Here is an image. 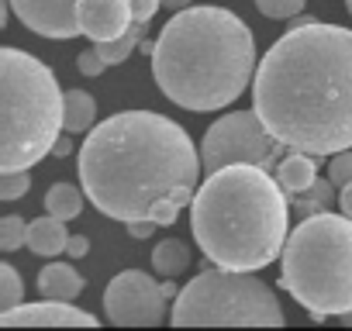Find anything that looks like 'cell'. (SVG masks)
Instances as JSON below:
<instances>
[{
  "mask_svg": "<svg viewBox=\"0 0 352 331\" xmlns=\"http://www.w3.org/2000/svg\"><path fill=\"white\" fill-rule=\"evenodd\" d=\"M252 107L287 148H352V32L318 18L290 21L256 69Z\"/></svg>",
  "mask_w": 352,
  "mask_h": 331,
  "instance_id": "cell-1",
  "label": "cell"
},
{
  "mask_svg": "<svg viewBox=\"0 0 352 331\" xmlns=\"http://www.w3.org/2000/svg\"><path fill=\"white\" fill-rule=\"evenodd\" d=\"M80 183L87 201L114 221H145L155 204L187 207L201 187V152L190 135L155 111H121L83 138Z\"/></svg>",
  "mask_w": 352,
  "mask_h": 331,
  "instance_id": "cell-2",
  "label": "cell"
},
{
  "mask_svg": "<svg viewBox=\"0 0 352 331\" xmlns=\"http://www.w3.org/2000/svg\"><path fill=\"white\" fill-rule=\"evenodd\" d=\"M155 87L184 111H221L256 80V38L225 8L176 11L152 49Z\"/></svg>",
  "mask_w": 352,
  "mask_h": 331,
  "instance_id": "cell-3",
  "label": "cell"
},
{
  "mask_svg": "<svg viewBox=\"0 0 352 331\" xmlns=\"http://www.w3.org/2000/svg\"><path fill=\"white\" fill-rule=\"evenodd\" d=\"M290 194L263 166L235 162L208 173L190 201V231L204 259L225 269H266L290 238Z\"/></svg>",
  "mask_w": 352,
  "mask_h": 331,
  "instance_id": "cell-4",
  "label": "cell"
},
{
  "mask_svg": "<svg viewBox=\"0 0 352 331\" xmlns=\"http://www.w3.org/2000/svg\"><path fill=\"white\" fill-rule=\"evenodd\" d=\"M66 131V93L56 73L8 45L0 49V170H32Z\"/></svg>",
  "mask_w": 352,
  "mask_h": 331,
  "instance_id": "cell-5",
  "label": "cell"
},
{
  "mask_svg": "<svg viewBox=\"0 0 352 331\" xmlns=\"http://www.w3.org/2000/svg\"><path fill=\"white\" fill-rule=\"evenodd\" d=\"M280 286L311 321L352 310V218L331 211L304 218L283 245Z\"/></svg>",
  "mask_w": 352,
  "mask_h": 331,
  "instance_id": "cell-6",
  "label": "cell"
},
{
  "mask_svg": "<svg viewBox=\"0 0 352 331\" xmlns=\"http://www.w3.org/2000/svg\"><path fill=\"white\" fill-rule=\"evenodd\" d=\"M169 324H263L280 328L287 324V314L273 293L270 283H263L252 273L225 269V266H204L173 300Z\"/></svg>",
  "mask_w": 352,
  "mask_h": 331,
  "instance_id": "cell-7",
  "label": "cell"
},
{
  "mask_svg": "<svg viewBox=\"0 0 352 331\" xmlns=\"http://www.w3.org/2000/svg\"><path fill=\"white\" fill-rule=\"evenodd\" d=\"M283 141L263 124V117L252 111H232L221 114L201 141V162L204 170L214 173L221 166H235V162H249V166H263V170H276L283 159Z\"/></svg>",
  "mask_w": 352,
  "mask_h": 331,
  "instance_id": "cell-8",
  "label": "cell"
},
{
  "mask_svg": "<svg viewBox=\"0 0 352 331\" xmlns=\"http://www.w3.org/2000/svg\"><path fill=\"white\" fill-rule=\"evenodd\" d=\"M176 297L180 290H176L173 276H162V283H155V276L142 269H124L104 290V314L111 317V324L152 328L166 321V307Z\"/></svg>",
  "mask_w": 352,
  "mask_h": 331,
  "instance_id": "cell-9",
  "label": "cell"
},
{
  "mask_svg": "<svg viewBox=\"0 0 352 331\" xmlns=\"http://www.w3.org/2000/svg\"><path fill=\"white\" fill-rule=\"evenodd\" d=\"M80 0H11V11L25 28H32L42 38H76L83 32L80 14H76Z\"/></svg>",
  "mask_w": 352,
  "mask_h": 331,
  "instance_id": "cell-10",
  "label": "cell"
},
{
  "mask_svg": "<svg viewBox=\"0 0 352 331\" xmlns=\"http://www.w3.org/2000/svg\"><path fill=\"white\" fill-rule=\"evenodd\" d=\"M4 328H18V324H80V328H97V314L73 307V300H38V304H18L14 310L0 314Z\"/></svg>",
  "mask_w": 352,
  "mask_h": 331,
  "instance_id": "cell-11",
  "label": "cell"
},
{
  "mask_svg": "<svg viewBox=\"0 0 352 331\" xmlns=\"http://www.w3.org/2000/svg\"><path fill=\"white\" fill-rule=\"evenodd\" d=\"M76 14H80L83 35L94 38V42L121 38L131 28V21H135L131 0H80Z\"/></svg>",
  "mask_w": 352,
  "mask_h": 331,
  "instance_id": "cell-12",
  "label": "cell"
},
{
  "mask_svg": "<svg viewBox=\"0 0 352 331\" xmlns=\"http://www.w3.org/2000/svg\"><path fill=\"white\" fill-rule=\"evenodd\" d=\"M69 245V231H66V221L56 218V214H45L38 221L28 225V249L35 255H45V259H56L59 252H66Z\"/></svg>",
  "mask_w": 352,
  "mask_h": 331,
  "instance_id": "cell-13",
  "label": "cell"
},
{
  "mask_svg": "<svg viewBox=\"0 0 352 331\" xmlns=\"http://www.w3.org/2000/svg\"><path fill=\"white\" fill-rule=\"evenodd\" d=\"M83 276L69 266V262H49L38 273V293L52 297V300H76L83 293Z\"/></svg>",
  "mask_w": 352,
  "mask_h": 331,
  "instance_id": "cell-14",
  "label": "cell"
},
{
  "mask_svg": "<svg viewBox=\"0 0 352 331\" xmlns=\"http://www.w3.org/2000/svg\"><path fill=\"white\" fill-rule=\"evenodd\" d=\"M276 180L283 183V190H287L290 197L304 194V190L318 180V166H314L311 152L294 148L290 155H283V159H280V166H276Z\"/></svg>",
  "mask_w": 352,
  "mask_h": 331,
  "instance_id": "cell-15",
  "label": "cell"
},
{
  "mask_svg": "<svg viewBox=\"0 0 352 331\" xmlns=\"http://www.w3.org/2000/svg\"><path fill=\"white\" fill-rule=\"evenodd\" d=\"M145 32H148V21H131V28L121 35V38H111V42H94V49L104 56V62L107 66H118V62H124L135 49H142V42H145Z\"/></svg>",
  "mask_w": 352,
  "mask_h": 331,
  "instance_id": "cell-16",
  "label": "cell"
},
{
  "mask_svg": "<svg viewBox=\"0 0 352 331\" xmlns=\"http://www.w3.org/2000/svg\"><path fill=\"white\" fill-rule=\"evenodd\" d=\"M190 266V249H187V242H180V238H166V242H159L155 249H152V269L159 273V276H180L184 269Z\"/></svg>",
  "mask_w": 352,
  "mask_h": 331,
  "instance_id": "cell-17",
  "label": "cell"
},
{
  "mask_svg": "<svg viewBox=\"0 0 352 331\" xmlns=\"http://www.w3.org/2000/svg\"><path fill=\"white\" fill-rule=\"evenodd\" d=\"M97 124V100L87 90H66V131L83 135Z\"/></svg>",
  "mask_w": 352,
  "mask_h": 331,
  "instance_id": "cell-18",
  "label": "cell"
},
{
  "mask_svg": "<svg viewBox=\"0 0 352 331\" xmlns=\"http://www.w3.org/2000/svg\"><path fill=\"white\" fill-rule=\"evenodd\" d=\"M45 211L56 214V218H63V221L80 218V211H83V194H80V187H73V183H52L49 194H45Z\"/></svg>",
  "mask_w": 352,
  "mask_h": 331,
  "instance_id": "cell-19",
  "label": "cell"
},
{
  "mask_svg": "<svg viewBox=\"0 0 352 331\" xmlns=\"http://www.w3.org/2000/svg\"><path fill=\"white\" fill-rule=\"evenodd\" d=\"M25 297V283L18 276V269L11 262H0V314L4 310H14Z\"/></svg>",
  "mask_w": 352,
  "mask_h": 331,
  "instance_id": "cell-20",
  "label": "cell"
},
{
  "mask_svg": "<svg viewBox=\"0 0 352 331\" xmlns=\"http://www.w3.org/2000/svg\"><path fill=\"white\" fill-rule=\"evenodd\" d=\"M28 245V221L21 214H8V218H0V249L4 252H14Z\"/></svg>",
  "mask_w": 352,
  "mask_h": 331,
  "instance_id": "cell-21",
  "label": "cell"
},
{
  "mask_svg": "<svg viewBox=\"0 0 352 331\" xmlns=\"http://www.w3.org/2000/svg\"><path fill=\"white\" fill-rule=\"evenodd\" d=\"M331 176L328 180H314L304 194H297V207L307 211V214H318V211H328V201H331Z\"/></svg>",
  "mask_w": 352,
  "mask_h": 331,
  "instance_id": "cell-22",
  "label": "cell"
},
{
  "mask_svg": "<svg viewBox=\"0 0 352 331\" xmlns=\"http://www.w3.org/2000/svg\"><path fill=\"white\" fill-rule=\"evenodd\" d=\"M32 190L28 170H0V201H21Z\"/></svg>",
  "mask_w": 352,
  "mask_h": 331,
  "instance_id": "cell-23",
  "label": "cell"
},
{
  "mask_svg": "<svg viewBox=\"0 0 352 331\" xmlns=\"http://www.w3.org/2000/svg\"><path fill=\"white\" fill-rule=\"evenodd\" d=\"M307 0H256V8L259 14L273 18V21H283V18H297L304 11Z\"/></svg>",
  "mask_w": 352,
  "mask_h": 331,
  "instance_id": "cell-24",
  "label": "cell"
},
{
  "mask_svg": "<svg viewBox=\"0 0 352 331\" xmlns=\"http://www.w3.org/2000/svg\"><path fill=\"white\" fill-rule=\"evenodd\" d=\"M328 176H331L335 187L352 183V148H342V152L331 155V162H328Z\"/></svg>",
  "mask_w": 352,
  "mask_h": 331,
  "instance_id": "cell-25",
  "label": "cell"
},
{
  "mask_svg": "<svg viewBox=\"0 0 352 331\" xmlns=\"http://www.w3.org/2000/svg\"><path fill=\"white\" fill-rule=\"evenodd\" d=\"M76 69H80L83 76H100V73L107 69V62H104V56H100L97 49H87V52H80Z\"/></svg>",
  "mask_w": 352,
  "mask_h": 331,
  "instance_id": "cell-26",
  "label": "cell"
},
{
  "mask_svg": "<svg viewBox=\"0 0 352 331\" xmlns=\"http://www.w3.org/2000/svg\"><path fill=\"white\" fill-rule=\"evenodd\" d=\"M159 8H162V0H131V14L138 21H152Z\"/></svg>",
  "mask_w": 352,
  "mask_h": 331,
  "instance_id": "cell-27",
  "label": "cell"
},
{
  "mask_svg": "<svg viewBox=\"0 0 352 331\" xmlns=\"http://www.w3.org/2000/svg\"><path fill=\"white\" fill-rule=\"evenodd\" d=\"M155 228H159V225H155L152 218H145V221H131V225H128V235L138 242V238H152V231H155Z\"/></svg>",
  "mask_w": 352,
  "mask_h": 331,
  "instance_id": "cell-28",
  "label": "cell"
},
{
  "mask_svg": "<svg viewBox=\"0 0 352 331\" xmlns=\"http://www.w3.org/2000/svg\"><path fill=\"white\" fill-rule=\"evenodd\" d=\"M66 252H69L73 259H83V255L90 252V238H87V235H69V245H66Z\"/></svg>",
  "mask_w": 352,
  "mask_h": 331,
  "instance_id": "cell-29",
  "label": "cell"
},
{
  "mask_svg": "<svg viewBox=\"0 0 352 331\" xmlns=\"http://www.w3.org/2000/svg\"><path fill=\"white\" fill-rule=\"evenodd\" d=\"M338 204H342V214H349V218H352V183H345V187H342Z\"/></svg>",
  "mask_w": 352,
  "mask_h": 331,
  "instance_id": "cell-30",
  "label": "cell"
},
{
  "mask_svg": "<svg viewBox=\"0 0 352 331\" xmlns=\"http://www.w3.org/2000/svg\"><path fill=\"white\" fill-rule=\"evenodd\" d=\"M52 152H56V155H69V152H73V138H69V131L56 141V148H52Z\"/></svg>",
  "mask_w": 352,
  "mask_h": 331,
  "instance_id": "cell-31",
  "label": "cell"
},
{
  "mask_svg": "<svg viewBox=\"0 0 352 331\" xmlns=\"http://www.w3.org/2000/svg\"><path fill=\"white\" fill-rule=\"evenodd\" d=\"M162 4H166V11H184V8L194 4V0H162Z\"/></svg>",
  "mask_w": 352,
  "mask_h": 331,
  "instance_id": "cell-32",
  "label": "cell"
},
{
  "mask_svg": "<svg viewBox=\"0 0 352 331\" xmlns=\"http://www.w3.org/2000/svg\"><path fill=\"white\" fill-rule=\"evenodd\" d=\"M338 324H345V328H352V310H345V314H338Z\"/></svg>",
  "mask_w": 352,
  "mask_h": 331,
  "instance_id": "cell-33",
  "label": "cell"
},
{
  "mask_svg": "<svg viewBox=\"0 0 352 331\" xmlns=\"http://www.w3.org/2000/svg\"><path fill=\"white\" fill-rule=\"evenodd\" d=\"M345 11H349V14H352V0H345Z\"/></svg>",
  "mask_w": 352,
  "mask_h": 331,
  "instance_id": "cell-34",
  "label": "cell"
}]
</instances>
